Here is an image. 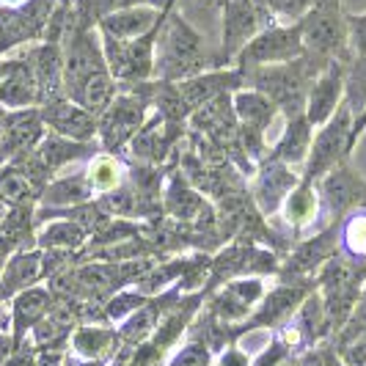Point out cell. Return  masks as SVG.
<instances>
[{
	"label": "cell",
	"instance_id": "1",
	"mask_svg": "<svg viewBox=\"0 0 366 366\" xmlns=\"http://www.w3.org/2000/svg\"><path fill=\"white\" fill-rule=\"evenodd\" d=\"M94 182L99 184V187H110V184L116 182V165L110 163V160H99V163L94 165Z\"/></svg>",
	"mask_w": 366,
	"mask_h": 366
},
{
	"label": "cell",
	"instance_id": "2",
	"mask_svg": "<svg viewBox=\"0 0 366 366\" xmlns=\"http://www.w3.org/2000/svg\"><path fill=\"white\" fill-rule=\"evenodd\" d=\"M347 237H350V245H352L355 251L366 254V218L352 220V226H350Z\"/></svg>",
	"mask_w": 366,
	"mask_h": 366
}]
</instances>
